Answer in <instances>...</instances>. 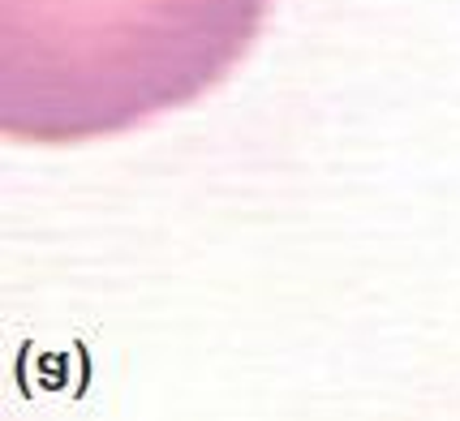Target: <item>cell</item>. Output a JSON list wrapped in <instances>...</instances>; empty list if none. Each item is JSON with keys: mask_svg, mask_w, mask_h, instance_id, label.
<instances>
[{"mask_svg": "<svg viewBox=\"0 0 460 421\" xmlns=\"http://www.w3.org/2000/svg\"><path fill=\"white\" fill-rule=\"evenodd\" d=\"M4 134L86 142L199 100L237 65L267 0H4Z\"/></svg>", "mask_w": 460, "mask_h": 421, "instance_id": "1", "label": "cell"}]
</instances>
